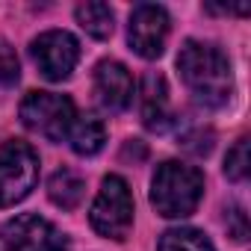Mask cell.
<instances>
[{
    "label": "cell",
    "instance_id": "7",
    "mask_svg": "<svg viewBox=\"0 0 251 251\" xmlns=\"http://www.w3.org/2000/svg\"><path fill=\"white\" fill-rule=\"evenodd\" d=\"M3 251H53L65 248V236L39 213H21L0 227Z\"/></svg>",
    "mask_w": 251,
    "mask_h": 251
},
{
    "label": "cell",
    "instance_id": "9",
    "mask_svg": "<svg viewBox=\"0 0 251 251\" xmlns=\"http://www.w3.org/2000/svg\"><path fill=\"white\" fill-rule=\"evenodd\" d=\"M95 95H98V103L106 112H124L133 103L136 83H133L130 71L124 68L121 62L103 59L95 68Z\"/></svg>",
    "mask_w": 251,
    "mask_h": 251
},
{
    "label": "cell",
    "instance_id": "5",
    "mask_svg": "<svg viewBox=\"0 0 251 251\" xmlns=\"http://www.w3.org/2000/svg\"><path fill=\"white\" fill-rule=\"evenodd\" d=\"M77 118L74 100L68 95H56V92H30L21 100V121L24 127L50 139V142H62L71 130V124Z\"/></svg>",
    "mask_w": 251,
    "mask_h": 251
},
{
    "label": "cell",
    "instance_id": "12",
    "mask_svg": "<svg viewBox=\"0 0 251 251\" xmlns=\"http://www.w3.org/2000/svg\"><path fill=\"white\" fill-rule=\"evenodd\" d=\"M83 177L71 169H59L53 172V177L48 180V198L59 207V210H74L80 201H83Z\"/></svg>",
    "mask_w": 251,
    "mask_h": 251
},
{
    "label": "cell",
    "instance_id": "1",
    "mask_svg": "<svg viewBox=\"0 0 251 251\" xmlns=\"http://www.w3.org/2000/svg\"><path fill=\"white\" fill-rule=\"evenodd\" d=\"M177 71L189 89V95L210 109H219L233 95V74L227 56L210 42H183L177 53Z\"/></svg>",
    "mask_w": 251,
    "mask_h": 251
},
{
    "label": "cell",
    "instance_id": "2",
    "mask_svg": "<svg viewBox=\"0 0 251 251\" xmlns=\"http://www.w3.org/2000/svg\"><path fill=\"white\" fill-rule=\"evenodd\" d=\"M204 198V175L195 166L169 160L157 166L151 180V204L166 219H186Z\"/></svg>",
    "mask_w": 251,
    "mask_h": 251
},
{
    "label": "cell",
    "instance_id": "14",
    "mask_svg": "<svg viewBox=\"0 0 251 251\" xmlns=\"http://www.w3.org/2000/svg\"><path fill=\"white\" fill-rule=\"evenodd\" d=\"M157 251H216L213 242L195 227H172L160 236Z\"/></svg>",
    "mask_w": 251,
    "mask_h": 251
},
{
    "label": "cell",
    "instance_id": "3",
    "mask_svg": "<svg viewBox=\"0 0 251 251\" xmlns=\"http://www.w3.org/2000/svg\"><path fill=\"white\" fill-rule=\"evenodd\" d=\"M89 222L106 239H115V242L127 239V233L133 227V195H130L127 180L118 177V175H106L100 180Z\"/></svg>",
    "mask_w": 251,
    "mask_h": 251
},
{
    "label": "cell",
    "instance_id": "17",
    "mask_svg": "<svg viewBox=\"0 0 251 251\" xmlns=\"http://www.w3.org/2000/svg\"><path fill=\"white\" fill-rule=\"evenodd\" d=\"M225 222H227V230H230L233 239L242 242V239L248 236V219H245V210H242V207H230Z\"/></svg>",
    "mask_w": 251,
    "mask_h": 251
},
{
    "label": "cell",
    "instance_id": "15",
    "mask_svg": "<svg viewBox=\"0 0 251 251\" xmlns=\"http://www.w3.org/2000/svg\"><path fill=\"white\" fill-rule=\"evenodd\" d=\"M251 172V157H248V136L236 139V145L225 157V175L230 180H245Z\"/></svg>",
    "mask_w": 251,
    "mask_h": 251
},
{
    "label": "cell",
    "instance_id": "16",
    "mask_svg": "<svg viewBox=\"0 0 251 251\" xmlns=\"http://www.w3.org/2000/svg\"><path fill=\"white\" fill-rule=\"evenodd\" d=\"M21 77V65H18V53L9 42H0V86H12Z\"/></svg>",
    "mask_w": 251,
    "mask_h": 251
},
{
    "label": "cell",
    "instance_id": "18",
    "mask_svg": "<svg viewBox=\"0 0 251 251\" xmlns=\"http://www.w3.org/2000/svg\"><path fill=\"white\" fill-rule=\"evenodd\" d=\"M53 251H65V248H53Z\"/></svg>",
    "mask_w": 251,
    "mask_h": 251
},
{
    "label": "cell",
    "instance_id": "11",
    "mask_svg": "<svg viewBox=\"0 0 251 251\" xmlns=\"http://www.w3.org/2000/svg\"><path fill=\"white\" fill-rule=\"evenodd\" d=\"M65 139H68V145H71L74 154L95 157L103 148V142H106V127H103V121L95 118V115H77Z\"/></svg>",
    "mask_w": 251,
    "mask_h": 251
},
{
    "label": "cell",
    "instance_id": "4",
    "mask_svg": "<svg viewBox=\"0 0 251 251\" xmlns=\"http://www.w3.org/2000/svg\"><path fill=\"white\" fill-rule=\"evenodd\" d=\"M39 183V154L21 139L0 142V207L24 201Z\"/></svg>",
    "mask_w": 251,
    "mask_h": 251
},
{
    "label": "cell",
    "instance_id": "10",
    "mask_svg": "<svg viewBox=\"0 0 251 251\" xmlns=\"http://www.w3.org/2000/svg\"><path fill=\"white\" fill-rule=\"evenodd\" d=\"M142 121L148 130H166L172 124L169 86L160 74H148L142 80Z\"/></svg>",
    "mask_w": 251,
    "mask_h": 251
},
{
    "label": "cell",
    "instance_id": "8",
    "mask_svg": "<svg viewBox=\"0 0 251 251\" xmlns=\"http://www.w3.org/2000/svg\"><path fill=\"white\" fill-rule=\"evenodd\" d=\"M172 21L169 12L157 3H139L130 12V24H127V42L133 48V53H139L142 59H157L166 50V39H169Z\"/></svg>",
    "mask_w": 251,
    "mask_h": 251
},
{
    "label": "cell",
    "instance_id": "6",
    "mask_svg": "<svg viewBox=\"0 0 251 251\" xmlns=\"http://www.w3.org/2000/svg\"><path fill=\"white\" fill-rule=\"evenodd\" d=\"M30 56L45 80L62 83L80 62V42L65 30H48L30 42Z\"/></svg>",
    "mask_w": 251,
    "mask_h": 251
},
{
    "label": "cell",
    "instance_id": "13",
    "mask_svg": "<svg viewBox=\"0 0 251 251\" xmlns=\"http://www.w3.org/2000/svg\"><path fill=\"white\" fill-rule=\"evenodd\" d=\"M77 15V24L92 36V39H109L112 36V27H115V18H112V9L106 3H98V0H92V3H80L74 9Z\"/></svg>",
    "mask_w": 251,
    "mask_h": 251
}]
</instances>
